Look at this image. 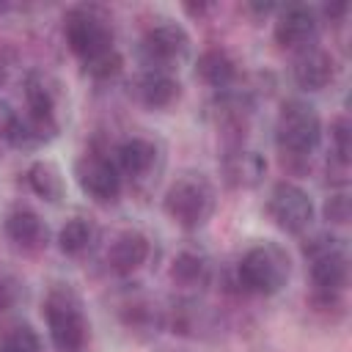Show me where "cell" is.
Instances as JSON below:
<instances>
[{
    "instance_id": "cell-23",
    "label": "cell",
    "mask_w": 352,
    "mask_h": 352,
    "mask_svg": "<svg viewBox=\"0 0 352 352\" xmlns=\"http://www.w3.org/2000/svg\"><path fill=\"white\" fill-rule=\"evenodd\" d=\"M330 138H333V157L336 162L346 165L349 162V151H352V129L346 118H336L330 126Z\"/></svg>"
},
{
    "instance_id": "cell-22",
    "label": "cell",
    "mask_w": 352,
    "mask_h": 352,
    "mask_svg": "<svg viewBox=\"0 0 352 352\" xmlns=\"http://www.w3.org/2000/svg\"><path fill=\"white\" fill-rule=\"evenodd\" d=\"M82 66H85V72H88L91 77L107 80V77H116V74L121 72L124 58H121V52L113 47V50H107V52H102V55H96V58H91V60H82Z\"/></svg>"
},
{
    "instance_id": "cell-6",
    "label": "cell",
    "mask_w": 352,
    "mask_h": 352,
    "mask_svg": "<svg viewBox=\"0 0 352 352\" xmlns=\"http://www.w3.org/2000/svg\"><path fill=\"white\" fill-rule=\"evenodd\" d=\"M267 214L286 234H300L314 217V204L308 192L292 182H278L267 198Z\"/></svg>"
},
{
    "instance_id": "cell-15",
    "label": "cell",
    "mask_w": 352,
    "mask_h": 352,
    "mask_svg": "<svg viewBox=\"0 0 352 352\" xmlns=\"http://www.w3.org/2000/svg\"><path fill=\"white\" fill-rule=\"evenodd\" d=\"M176 96H179V82L170 77V72L148 69L138 80V99L146 107H168L176 102Z\"/></svg>"
},
{
    "instance_id": "cell-19",
    "label": "cell",
    "mask_w": 352,
    "mask_h": 352,
    "mask_svg": "<svg viewBox=\"0 0 352 352\" xmlns=\"http://www.w3.org/2000/svg\"><path fill=\"white\" fill-rule=\"evenodd\" d=\"M209 275V264L204 256L192 253V250H182L173 261H170V278L179 286H198L204 283Z\"/></svg>"
},
{
    "instance_id": "cell-12",
    "label": "cell",
    "mask_w": 352,
    "mask_h": 352,
    "mask_svg": "<svg viewBox=\"0 0 352 352\" xmlns=\"http://www.w3.org/2000/svg\"><path fill=\"white\" fill-rule=\"evenodd\" d=\"M6 236L22 250H38L47 245V226L33 209H14L3 223Z\"/></svg>"
},
{
    "instance_id": "cell-11",
    "label": "cell",
    "mask_w": 352,
    "mask_h": 352,
    "mask_svg": "<svg viewBox=\"0 0 352 352\" xmlns=\"http://www.w3.org/2000/svg\"><path fill=\"white\" fill-rule=\"evenodd\" d=\"M316 33V14L308 6H289L275 19V41L280 47H302Z\"/></svg>"
},
{
    "instance_id": "cell-5",
    "label": "cell",
    "mask_w": 352,
    "mask_h": 352,
    "mask_svg": "<svg viewBox=\"0 0 352 352\" xmlns=\"http://www.w3.org/2000/svg\"><path fill=\"white\" fill-rule=\"evenodd\" d=\"M63 36L80 60H91L113 50V28L94 8H72L63 16Z\"/></svg>"
},
{
    "instance_id": "cell-18",
    "label": "cell",
    "mask_w": 352,
    "mask_h": 352,
    "mask_svg": "<svg viewBox=\"0 0 352 352\" xmlns=\"http://www.w3.org/2000/svg\"><path fill=\"white\" fill-rule=\"evenodd\" d=\"M28 184L44 201H58L63 195V176H60L58 165L47 162V160H38L28 168Z\"/></svg>"
},
{
    "instance_id": "cell-21",
    "label": "cell",
    "mask_w": 352,
    "mask_h": 352,
    "mask_svg": "<svg viewBox=\"0 0 352 352\" xmlns=\"http://www.w3.org/2000/svg\"><path fill=\"white\" fill-rule=\"evenodd\" d=\"M0 352H41V338L30 324H16L0 336Z\"/></svg>"
},
{
    "instance_id": "cell-20",
    "label": "cell",
    "mask_w": 352,
    "mask_h": 352,
    "mask_svg": "<svg viewBox=\"0 0 352 352\" xmlns=\"http://www.w3.org/2000/svg\"><path fill=\"white\" fill-rule=\"evenodd\" d=\"M91 236H94V228H91L82 217H74V220H69V223L58 231V245H60L63 253L77 256V253H82V250L91 245Z\"/></svg>"
},
{
    "instance_id": "cell-24",
    "label": "cell",
    "mask_w": 352,
    "mask_h": 352,
    "mask_svg": "<svg viewBox=\"0 0 352 352\" xmlns=\"http://www.w3.org/2000/svg\"><path fill=\"white\" fill-rule=\"evenodd\" d=\"M324 220L327 223H336V226H344L349 220V198L344 192L327 198V204H324Z\"/></svg>"
},
{
    "instance_id": "cell-10",
    "label": "cell",
    "mask_w": 352,
    "mask_h": 352,
    "mask_svg": "<svg viewBox=\"0 0 352 352\" xmlns=\"http://www.w3.org/2000/svg\"><path fill=\"white\" fill-rule=\"evenodd\" d=\"M223 179L231 184V187H256L267 170V162L258 151H250V148H242V146H234L223 154Z\"/></svg>"
},
{
    "instance_id": "cell-8",
    "label": "cell",
    "mask_w": 352,
    "mask_h": 352,
    "mask_svg": "<svg viewBox=\"0 0 352 352\" xmlns=\"http://www.w3.org/2000/svg\"><path fill=\"white\" fill-rule=\"evenodd\" d=\"M74 176L82 192H88L96 201H116L121 192V173L102 154H85L82 160H77Z\"/></svg>"
},
{
    "instance_id": "cell-14",
    "label": "cell",
    "mask_w": 352,
    "mask_h": 352,
    "mask_svg": "<svg viewBox=\"0 0 352 352\" xmlns=\"http://www.w3.org/2000/svg\"><path fill=\"white\" fill-rule=\"evenodd\" d=\"M294 80L305 91H322L333 80V58L324 50H305L294 60Z\"/></svg>"
},
{
    "instance_id": "cell-16",
    "label": "cell",
    "mask_w": 352,
    "mask_h": 352,
    "mask_svg": "<svg viewBox=\"0 0 352 352\" xmlns=\"http://www.w3.org/2000/svg\"><path fill=\"white\" fill-rule=\"evenodd\" d=\"M116 160H118L116 165L118 173L124 170L126 176H143L157 160V146L146 138H129L116 148Z\"/></svg>"
},
{
    "instance_id": "cell-25",
    "label": "cell",
    "mask_w": 352,
    "mask_h": 352,
    "mask_svg": "<svg viewBox=\"0 0 352 352\" xmlns=\"http://www.w3.org/2000/svg\"><path fill=\"white\" fill-rule=\"evenodd\" d=\"M16 300H19V280L11 272L0 270V314L14 308Z\"/></svg>"
},
{
    "instance_id": "cell-1",
    "label": "cell",
    "mask_w": 352,
    "mask_h": 352,
    "mask_svg": "<svg viewBox=\"0 0 352 352\" xmlns=\"http://www.w3.org/2000/svg\"><path fill=\"white\" fill-rule=\"evenodd\" d=\"M289 272H292V264H289L286 250L280 245H272V242L250 248L242 256V261L236 264L239 286L245 292H253V294L280 292L289 280Z\"/></svg>"
},
{
    "instance_id": "cell-9",
    "label": "cell",
    "mask_w": 352,
    "mask_h": 352,
    "mask_svg": "<svg viewBox=\"0 0 352 352\" xmlns=\"http://www.w3.org/2000/svg\"><path fill=\"white\" fill-rule=\"evenodd\" d=\"M308 264H311V280H314L316 294H338L344 289L349 267H346V253L341 242L311 256Z\"/></svg>"
},
{
    "instance_id": "cell-3",
    "label": "cell",
    "mask_w": 352,
    "mask_h": 352,
    "mask_svg": "<svg viewBox=\"0 0 352 352\" xmlns=\"http://www.w3.org/2000/svg\"><path fill=\"white\" fill-rule=\"evenodd\" d=\"M214 209V190L204 176H182L165 192V212L182 228H198Z\"/></svg>"
},
{
    "instance_id": "cell-17",
    "label": "cell",
    "mask_w": 352,
    "mask_h": 352,
    "mask_svg": "<svg viewBox=\"0 0 352 352\" xmlns=\"http://www.w3.org/2000/svg\"><path fill=\"white\" fill-rule=\"evenodd\" d=\"M195 74L212 85V88H228L236 77V63L231 60V55L226 50H206L201 52L198 63H195Z\"/></svg>"
},
{
    "instance_id": "cell-7",
    "label": "cell",
    "mask_w": 352,
    "mask_h": 352,
    "mask_svg": "<svg viewBox=\"0 0 352 352\" xmlns=\"http://www.w3.org/2000/svg\"><path fill=\"white\" fill-rule=\"evenodd\" d=\"M187 50H190V36L176 22H162V25L148 28L140 41V52H143L146 63L160 72H168L176 60H182L187 55Z\"/></svg>"
},
{
    "instance_id": "cell-4",
    "label": "cell",
    "mask_w": 352,
    "mask_h": 352,
    "mask_svg": "<svg viewBox=\"0 0 352 352\" xmlns=\"http://www.w3.org/2000/svg\"><path fill=\"white\" fill-rule=\"evenodd\" d=\"M322 138V121L316 110L305 102H286L275 121V140L283 154L305 157L319 146Z\"/></svg>"
},
{
    "instance_id": "cell-2",
    "label": "cell",
    "mask_w": 352,
    "mask_h": 352,
    "mask_svg": "<svg viewBox=\"0 0 352 352\" xmlns=\"http://www.w3.org/2000/svg\"><path fill=\"white\" fill-rule=\"evenodd\" d=\"M44 316L50 338L60 352H80L88 338V322L82 316L80 300L69 289H52L44 300Z\"/></svg>"
},
{
    "instance_id": "cell-26",
    "label": "cell",
    "mask_w": 352,
    "mask_h": 352,
    "mask_svg": "<svg viewBox=\"0 0 352 352\" xmlns=\"http://www.w3.org/2000/svg\"><path fill=\"white\" fill-rule=\"evenodd\" d=\"M0 11H3V6H0Z\"/></svg>"
},
{
    "instance_id": "cell-13",
    "label": "cell",
    "mask_w": 352,
    "mask_h": 352,
    "mask_svg": "<svg viewBox=\"0 0 352 352\" xmlns=\"http://www.w3.org/2000/svg\"><path fill=\"white\" fill-rule=\"evenodd\" d=\"M148 258V239L138 231H124L113 239L110 250H107V264L113 272L118 275H129L138 267H143Z\"/></svg>"
}]
</instances>
